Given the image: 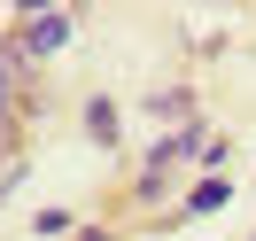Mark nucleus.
I'll list each match as a JSON object with an SVG mask.
<instances>
[{
	"mask_svg": "<svg viewBox=\"0 0 256 241\" xmlns=\"http://www.w3.org/2000/svg\"><path fill=\"white\" fill-rule=\"evenodd\" d=\"M70 241H116V225H101V218H94V225H78Z\"/></svg>",
	"mask_w": 256,
	"mask_h": 241,
	"instance_id": "7",
	"label": "nucleus"
},
{
	"mask_svg": "<svg viewBox=\"0 0 256 241\" xmlns=\"http://www.w3.org/2000/svg\"><path fill=\"white\" fill-rule=\"evenodd\" d=\"M148 117H178V125H186L194 117V86H156V94H148Z\"/></svg>",
	"mask_w": 256,
	"mask_h": 241,
	"instance_id": "4",
	"label": "nucleus"
},
{
	"mask_svg": "<svg viewBox=\"0 0 256 241\" xmlns=\"http://www.w3.org/2000/svg\"><path fill=\"white\" fill-rule=\"evenodd\" d=\"M233 194H240V187H233L225 171H202V179H194L186 194H178V210H171V218H218V210L233 202Z\"/></svg>",
	"mask_w": 256,
	"mask_h": 241,
	"instance_id": "2",
	"label": "nucleus"
},
{
	"mask_svg": "<svg viewBox=\"0 0 256 241\" xmlns=\"http://www.w3.org/2000/svg\"><path fill=\"white\" fill-rule=\"evenodd\" d=\"M86 140H94V148H124V109H116V101L109 94H86Z\"/></svg>",
	"mask_w": 256,
	"mask_h": 241,
	"instance_id": "3",
	"label": "nucleus"
},
{
	"mask_svg": "<svg viewBox=\"0 0 256 241\" xmlns=\"http://www.w3.org/2000/svg\"><path fill=\"white\" fill-rule=\"evenodd\" d=\"M8 39H16V55L39 70V63H54V55L78 39V16H70V8H32V16H16V32H8Z\"/></svg>",
	"mask_w": 256,
	"mask_h": 241,
	"instance_id": "1",
	"label": "nucleus"
},
{
	"mask_svg": "<svg viewBox=\"0 0 256 241\" xmlns=\"http://www.w3.org/2000/svg\"><path fill=\"white\" fill-rule=\"evenodd\" d=\"M32 233H39V241H70V233H78V218H70V210H39Z\"/></svg>",
	"mask_w": 256,
	"mask_h": 241,
	"instance_id": "5",
	"label": "nucleus"
},
{
	"mask_svg": "<svg viewBox=\"0 0 256 241\" xmlns=\"http://www.w3.org/2000/svg\"><path fill=\"white\" fill-rule=\"evenodd\" d=\"M248 194H256V179H248Z\"/></svg>",
	"mask_w": 256,
	"mask_h": 241,
	"instance_id": "8",
	"label": "nucleus"
},
{
	"mask_svg": "<svg viewBox=\"0 0 256 241\" xmlns=\"http://www.w3.org/2000/svg\"><path fill=\"white\" fill-rule=\"evenodd\" d=\"M132 202H140V210L163 202V171H140V179H132Z\"/></svg>",
	"mask_w": 256,
	"mask_h": 241,
	"instance_id": "6",
	"label": "nucleus"
}]
</instances>
